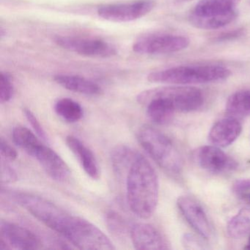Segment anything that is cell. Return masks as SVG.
Instances as JSON below:
<instances>
[{
	"instance_id": "6da1fadb",
	"label": "cell",
	"mask_w": 250,
	"mask_h": 250,
	"mask_svg": "<svg viewBox=\"0 0 250 250\" xmlns=\"http://www.w3.org/2000/svg\"><path fill=\"white\" fill-rule=\"evenodd\" d=\"M126 200L131 211L141 219L150 218L159 200V180L150 162L139 153L125 176Z\"/></svg>"
},
{
	"instance_id": "7a4b0ae2",
	"label": "cell",
	"mask_w": 250,
	"mask_h": 250,
	"mask_svg": "<svg viewBox=\"0 0 250 250\" xmlns=\"http://www.w3.org/2000/svg\"><path fill=\"white\" fill-rule=\"evenodd\" d=\"M5 194L43 225L65 238L77 225L79 216L71 214L47 199L20 191H6Z\"/></svg>"
},
{
	"instance_id": "3957f363",
	"label": "cell",
	"mask_w": 250,
	"mask_h": 250,
	"mask_svg": "<svg viewBox=\"0 0 250 250\" xmlns=\"http://www.w3.org/2000/svg\"><path fill=\"white\" fill-rule=\"evenodd\" d=\"M230 75V70L221 65H181L150 73L147 80L161 84L191 85L224 81Z\"/></svg>"
},
{
	"instance_id": "277c9868",
	"label": "cell",
	"mask_w": 250,
	"mask_h": 250,
	"mask_svg": "<svg viewBox=\"0 0 250 250\" xmlns=\"http://www.w3.org/2000/svg\"><path fill=\"white\" fill-rule=\"evenodd\" d=\"M139 143L153 161L170 176L182 173L183 159L170 139L149 125L142 127L137 134Z\"/></svg>"
},
{
	"instance_id": "5b68a950",
	"label": "cell",
	"mask_w": 250,
	"mask_h": 250,
	"mask_svg": "<svg viewBox=\"0 0 250 250\" xmlns=\"http://www.w3.org/2000/svg\"><path fill=\"white\" fill-rule=\"evenodd\" d=\"M152 96H162L169 99L176 112H191L197 110L204 103V96L200 89L187 85L159 87L143 92L137 96L139 103Z\"/></svg>"
},
{
	"instance_id": "8992f818",
	"label": "cell",
	"mask_w": 250,
	"mask_h": 250,
	"mask_svg": "<svg viewBox=\"0 0 250 250\" xmlns=\"http://www.w3.org/2000/svg\"><path fill=\"white\" fill-rule=\"evenodd\" d=\"M189 39L184 36L171 34L151 35L134 42L133 50L140 55H165L187 49Z\"/></svg>"
},
{
	"instance_id": "52a82bcc",
	"label": "cell",
	"mask_w": 250,
	"mask_h": 250,
	"mask_svg": "<svg viewBox=\"0 0 250 250\" xmlns=\"http://www.w3.org/2000/svg\"><path fill=\"white\" fill-rule=\"evenodd\" d=\"M54 42L70 52L91 58H108L115 56L117 50L110 43L100 39H83L74 36H56Z\"/></svg>"
},
{
	"instance_id": "ba28073f",
	"label": "cell",
	"mask_w": 250,
	"mask_h": 250,
	"mask_svg": "<svg viewBox=\"0 0 250 250\" xmlns=\"http://www.w3.org/2000/svg\"><path fill=\"white\" fill-rule=\"evenodd\" d=\"M0 234L1 250H39L42 247V242L36 234L8 221H1Z\"/></svg>"
},
{
	"instance_id": "9c48e42d",
	"label": "cell",
	"mask_w": 250,
	"mask_h": 250,
	"mask_svg": "<svg viewBox=\"0 0 250 250\" xmlns=\"http://www.w3.org/2000/svg\"><path fill=\"white\" fill-rule=\"evenodd\" d=\"M154 0H137L130 3L110 4L98 8L99 17L114 22H128L147 15L154 8Z\"/></svg>"
},
{
	"instance_id": "30bf717a",
	"label": "cell",
	"mask_w": 250,
	"mask_h": 250,
	"mask_svg": "<svg viewBox=\"0 0 250 250\" xmlns=\"http://www.w3.org/2000/svg\"><path fill=\"white\" fill-rule=\"evenodd\" d=\"M181 214L190 226L204 239H213L214 229L201 205L188 196H182L177 200Z\"/></svg>"
},
{
	"instance_id": "8fae6325",
	"label": "cell",
	"mask_w": 250,
	"mask_h": 250,
	"mask_svg": "<svg viewBox=\"0 0 250 250\" xmlns=\"http://www.w3.org/2000/svg\"><path fill=\"white\" fill-rule=\"evenodd\" d=\"M30 156L36 159L43 170L54 181L65 182L71 176V169L65 161L50 147L41 143Z\"/></svg>"
},
{
	"instance_id": "7c38bea8",
	"label": "cell",
	"mask_w": 250,
	"mask_h": 250,
	"mask_svg": "<svg viewBox=\"0 0 250 250\" xmlns=\"http://www.w3.org/2000/svg\"><path fill=\"white\" fill-rule=\"evenodd\" d=\"M196 161L203 169L213 173H223L236 169L237 162L216 146H206L196 151Z\"/></svg>"
},
{
	"instance_id": "4fadbf2b",
	"label": "cell",
	"mask_w": 250,
	"mask_h": 250,
	"mask_svg": "<svg viewBox=\"0 0 250 250\" xmlns=\"http://www.w3.org/2000/svg\"><path fill=\"white\" fill-rule=\"evenodd\" d=\"M130 238L136 250H169V244L152 225L137 223L130 229Z\"/></svg>"
},
{
	"instance_id": "5bb4252c",
	"label": "cell",
	"mask_w": 250,
	"mask_h": 250,
	"mask_svg": "<svg viewBox=\"0 0 250 250\" xmlns=\"http://www.w3.org/2000/svg\"><path fill=\"white\" fill-rule=\"evenodd\" d=\"M242 126L238 119L228 117L213 124L208 138L213 146L226 147L232 145L241 134Z\"/></svg>"
},
{
	"instance_id": "9a60e30c",
	"label": "cell",
	"mask_w": 250,
	"mask_h": 250,
	"mask_svg": "<svg viewBox=\"0 0 250 250\" xmlns=\"http://www.w3.org/2000/svg\"><path fill=\"white\" fill-rule=\"evenodd\" d=\"M67 146L77 158L82 167L92 179L98 180L100 176L99 164L96 156L80 139L68 135L65 139Z\"/></svg>"
},
{
	"instance_id": "2e32d148",
	"label": "cell",
	"mask_w": 250,
	"mask_h": 250,
	"mask_svg": "<svg viewBox=\"0 0 250 250\" xmlns=\"http://www.w3.org/2000/svg\"><path fill=\"white\" fill-rule=\"evenodd\" d=\"M142 104L147 105V116L157 125H167L176 112L173 104L162 96H152L145 100Z\"/></svg>"
},
{
	"instance_id": "e0dca14e",
	"label": "cell",
	"mask_w": 250,
	"mask_h": 250,
	"mask_svg": "<svg viewBox=\"0 0 250 250\" xmlns=\"http://www.w3.org/2000/svg\"><path fill=\"white\" fill-rule=\"evenodd\" d=\"M241 0H200L191 13L196 17H208L225 15L237 11Z\"/></svg>"
},
{
	"instance_id": "ac0fdd59",
	"label": "cell",
	"mask_w": 250,
	"mask_h": 250,
	"mask_svg": "<svg viewBox=\"0 0 250 250\" xmlns=\"http://www.w3.org/2000/svg\"><path fill=\"white\" fill-rule=\"evenodd\" d=\"M55 81L67 90L86 96H99L102 93L100 86L90 80L79 76L59 74L54 77Z\"/></svg>"
},
{
	"instance_id": "d6986e66",
	"label": "cell",
	"mask_w": 250,
	"mask_h": 250,
	"mask_svg": "<svg viewBox=\"0 0 250 250\" xmlns=\"http://www.w3.org/2000/svg\"><path fill=\"white\" fill-rule=\"evenodd\" d=\"M138 154L135 150L125 146H117L112 150L111 162L114 172L118 178L123 179L126 176L128 169Z\"/></svg>"
},
{
	"instance_id": "ffe728a7",
	"label": "cell",
	"mask_w": 250,
	"mask_h": 250,
	"mask_svg": "<svg viewBox=\"0 0 250 250\" xmlns=\"http://www.w3.org/2000/svg\"><path fill=\"white\" fill-rule=\"evenodd\" d=\"M225 111L228 117L241 119L250 116V90L232 93L227 101Z\"/></svg>"
},
{
	"instance_id": "44dd1931",
	"label": "cell",
	"mask_w": 250,
	"mask_h": 250,
	"mask_svg": "<svg viewBox=\"0 0 250 250\" xmlns=\"http://www.w3.org/2000/svg\"><path fill=\"white\" fill-rule=\"evenodd\" d=\"M237 16V11L216 17H200L190 14L188 20L190 24L196 28L201 30H216L232 22L236 19Z\"/></svg>"
},
{
	"instance_id": "7402d4cb",
	"label": "cell",
	"mask_w": 250,
	"mask_h": 250,
	"mask_svg": "<svg viewBox=\"0 0 250 250\" xmlns=\"http://www.w3.org/2000/svg\"><path fill=\"white\" fill-rule=\"evenodd\" d=\"M58 115L68 123L80 121L83 117V109L80 104L68 98L60 99L55 105Z\"/></svg>"
},
{
	"instance_id": "603a6c76",
	"label": "cell",
	"mask_w": 250,
	"mask_h": 250,
	"mask_svg": "<svg viewBox=\"0 0 250 250\" xmlns=\"http://www.w3.org/2000/svg\"><path fill=\"white\" fill-rule=\"evenodd\" d=\"M12 137L14 143L29 155L42 143L37 134L36 135L31 130L21 125L14 128Z\"/></svg>"
},
{
	"instance_id": "cb8c5ba5",
	"label": "cell",
	"mask_w": 250,
	"mask_h": 250,
	"mask_svg": "<svg viewBox=\"0 0 250 250\" xmlns=\"http://www.w3.org/2000/svg\"><path fill=\"white\" fill-rule=\"evenodd\" d=\"M228 235L234 239H241L250 234V216L240 212L231 218L227 226Z\"/></svg>"
},
{
	"instance_id": "d4e9b609",
	"label": "cell",
	"mask_w": 250,
	"mask_h": 250,
	"mask_svg": "<svg viewBox=\"0 0 250 250\" xmlns=\"http://www.w3.org/2000/svg\"><path fill=\"white\" fill-rule=\"evenodd\" d=\"M106 223L111 232L118 236L124 235L126 232V223L116 212L110 211L106 214Z\"/></svg>"
},
{
	"instance_id": "484cf974",
	"label": "cell",
	"mask_w": 250,
	"mask_h": 250,
	"mask_svg": "<svg viewBox=\"0 0 250 250\" xmlns=\"http://www.w3.org/2000/svg\"><path fill=\"white\" fill-rule=\"evenodd\" d=\"M14 85L11 77L7 73L2 72L0 75V102L7 103L14 96Z\"/></svg>"
},
{
	"instance_id": "4316f807",
	"label": "cell",
	"mask_w": 250,
	"mask_h": 250,
	"mask_svg": "<svg viewBox=\"0 0 250 250\" xmlns=\"http://www.w3.org/2000/svg\"><path fill=\"white\" fill-rule=\"evenodd\" d=\"M24 113L27 121L30 123L31 126L33 127L34 132L39 136V138L43 141H47L46 131L43 130V127L41 125L40 122H39L37 118L35 116L33 112H32L29 109H24Z\"/></svg>"
},
{
	"instance_id": "83f0119b",
	"label": "cell",
	"mask_w": 250,
	"mask_h": 250,
	"mask_svg": "<svg viewBox=\"0 0 250 250\" xmlns=\"http://www.w3.org/2000/svg\"><path fill=\"white\" fill-rule=\"evenodd\" d=\"M182 244L187 250H205L207 249L204 241L191 233L184 234Z\"/></svg>"
},
{
	"instance_id": "f1b7e54d",
	"label": "cell",
	"mask_w": 250,
	"mask_h": 250,
	"mask_svg": "<svg viewBox=\"0 0 250 250\" xmlns=\"http://www.w3.org/2000/svg\"><path fill=\"white\" fill-rule=\"evenodd\" d=\"M18 179L17 172L8 164L2 161L1 164V182L2 184H11Z\"/></svg>"
},
{
	"instance_id": "f546056e",
	"label": "cell",
	"mask_w": 250,
	"mask_h": 250,
	"mask_svg": "<svg viewBox=\"0 0 250 250\" xmlns=\"http://www.w3.org/2000/svg\"><path fill=\"white\" fill-rule=\"evenodd\" d=\"M0 151L2 155V159L5 161L14 162L18 157V153L15 149L13 148L4 138H1L0 140Z\"/></svg>"
},
{
	"instance_id": "4dcf8cb0",
	"label": "cell",
	"mask_w": 250,
	"mask_h": 250,
	"mask_svg": "<svg viewBox=\"0 0 250 250\" xmlns=\"http://www.w3.org/2000/svg\"><path fill=\"white\" fill-rule=\"evenodd\" d=\"M232 191L238 196L244 193L250 192V178L237 180L232 185Z\"/></svg>"
},
{
	"instance_id": "1f68e13d",
	"label": "cell",
	"mask_w": 250,
	"mask_h": 250,
	"mask_svg": "<svg viewBox=\"0 0 250 250\" xmlns=\"http://www.w3.org/2000/svg\"><path fill=\"white\" fill-rule=\"evenodd\" d=\"M244 33L243 29H238V30H232V31L228 32L225 34L221 35L216 39L218 42H225V41L232 40L234 39L241 37Z\"/></svg>"
},
{
	"instance_id": "d6a6232c",
	"label": "cell",
	"mask_w": 250,
	"mask_h": 250,
	"mask_svg": "<svg viewBox=\"0 0 250 250\" xmlns=\"http://www.w3.org/2000/svg\"><path fill=\"white\" fill-rule=\"evenodd\" d=\"M239 197L243 201L245 202L249 206H250V192L244 193V194H241Z\"/></svg>"
},
{
	"instance_id": "836d02e7",
	"label": "cell",
	"mask_w": 250,
	"mask_h": 250,
	"mask_svg": "<svg viewBox=\"0 0 250 250\" xmlns=\"http://www.w3.org/2000/svg\"><path fill=\"white\" fill-rule=\"evenodd\" d=\"M244 250H250V234L249 235L248 241H247V244L244 247Z\"/></svg>"
}]
</instances>
